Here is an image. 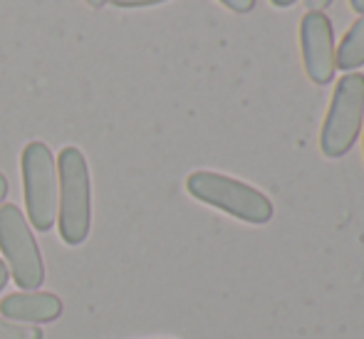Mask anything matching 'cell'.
<instances>
[{
    "label": "cell",
    "instance_id": "obj_6",
    "mask_svg": "<svg viewBox=\"0 0 364 339\" xmlns=\"http://www.w3.org/2000/svg\"><path fill=\"white\" fill-rule=\"evenodd\" d=\"M300 48L305 72L315 85H330L337 70L335 30L325 13L307 10L300 20Z\"/></svg>",
    "mask_w": 364,
    "mask_h": 339
},
{
    "label": "cell",
    "instance_id": "obj_16",
    "mask_svg": "<svg viewBox=\"0 0 364 339\" xmlns=\"http://www.w3.org/2000/svg\"><path fill=\"white\" fill-rule=\"evenodd\" d=\"M273 5H278V8H290L292 3H297V0H270Z\"/></svg>",
    "mask_w": 364,
    "mask_h": 339
},
{
    "label": "cell",
    "instance_id": "obj_5",
    "mask_svg": "<svg viewBox=\"0 0 364 339\" xmlns=\"http://www.w3.org/2000/svg\"><path fill=\"white\" fill-rule=\"evenodd\" d=\"M0 250L5 265L20 290H38L45 282V263L40 255L38 240L25 220L23 210L15 203L0 205Z\"/></svg>",
    "mask_w": 364,
    "mask_h": 339
},
{
    "label": "cell",
    "instance_id": "obj_1",
    "mask_svg": "<svg viewBox=\"0 0 364 339\" xmlns=\"http://www.w3.org/2000/svg\"><path fill=\"white\" fill-rule=\"evenodd\" d=\"M58 228L68 245H82L92 225L90 166L77 146H65L58 156Z\"/></svg>",
    "mask_w": 364,
    "mask_h": 339
},
{
    "label": "cell",
    "instance_id": "obj_14",
    "mask_svg": "<svg viewBox=\"0 0 364 339\" xmlns=\"http://www.w3.org/2000/svg\"><path fill=\"white\" fill-rule=\"evenodd\" d=\"M5 196H8V178H5L3 173H0V205H3Z\"/></svg>",
    "mask_w": 364,
    "mask_h": 339
},
{
    "label": "cell",
    "instance_id": "obj_15",
    "mask_svg": "<svg viewBox=\"0 0 364 339\" xmlns=\"http://www.w3.org/2000/svg\"><path fill=\"white\" fill-rule=\"evenodd\" d=\"M350 5H352V10H355V13L364 15V0H350Z\"/></svg>",
    "mask_w": 364,
    "mask_h": 339
},
{
    "label": "cell",
    "instance_id": "obj_11",
    "mask_svg": "<svg viewBox=\"0 0 364 339\" xmlns=\"http://www.w3.org/2000/svg\"><path fill=\"white\" fill-rule=\"evenodd\" d=\"M166 3V0H112L114 8H149V5Z\"/></svg>",
    "mask_w": 364,
    "mask_h": 339
},
{
    "label": "cell",
    "instance_id": "obj_9",
    "mask_svg": "<svg viewBox=\"0 0 364 339\" xmlns=\"http://www.w3.org/2000/svg\"><path fill=\"white\" fill-rule=\"evenodd\" d=\"M0 339H43V330L35 325H18V322L0 320Z\"/></svg>",
    "mask_w": 364,
    "mask_h": 339
},
{
    "label": "cell",
    "instance_id": "obj_10",
    "mask_svg": "<svg viewBox=\"0 0 364 339\" xmlns=\"http://www.w3.org/2000/svg\"><path fill=\"white\" fill-rule=\"evenodd\" d=\"M220 3L233 13H250L255 8V0H220Z\"/></svg>",
    "mask_w": 364,
    "mask_h": 339
},
{
    "label": "cell",
    "instance_id": "obj_17",
    "mask_svg": "<svg viewBox=\"0 0 364 339\" xmlns=\"http://www.w3.org/2000/svg\"><path fill=\"white\" fill-rule=\"evenodd\" d=\"M87 5H90V8H102V5L107 3V0H85Z\"/></svg>",
    "mask_w": 364,
    "mask_h": 339
},
{
    "label": "cell",
    "instance_id": "obj_4",
    "mask_svg": "<svg viewBox=\"0 0 364 339\" xmlns=\"http://www.w3.org/2000/svg\"><path fill=\"white\" fill-rule=\"evenodd\" d=\"M25 208L38 230H50L58 220V168L48 144L30 141L20 156Z\"/></svg>",
    "mask_w": 364,
    "mask_h": 339
},
{
    "label": "cell",
    "instance_id": "obj_7",
    "mask_svg": "<svg viewBox=\"0 0 364 339\" xmlns=\"http://www.w3.org/2000/svg\"><path fill=\"white\" fill-rule=\"evenodd\" d=\"M3 317L15 322H53L63 315V300L53 292H15L0 302Z\"/></svg>",
    "mask_w": 364,
    "mask_h": 339
},
{
    "label": "cell",
    "instance_id": "obj_2",
    "mask_svg": "<svg viewBox=\"0 0 364 339\" xmlns=\"http://www.w3.org/2000/svg\"><path fill=\"white\" fill-rule=\"evenodd\" d=\"M186 188L193 198L208 203L223 213L253 225H263L273 218V203L265 193L238 178L213 171H196L186 178Z\"/></svg>",
    "mask_w": 364,
    "mask_h": 339
},
{
    "label": "cell",
    "instance_id": "obj_13",
    "mask_svg": "<svg viewBox=\"0 0 364 339\" xmlns=\"http://www.w3.org/2000/svg\"><path fill=\"white\" fill-rule=\"evenodd\" d=\"M8 275H10V272H8V265H5L3 260H0V290H3V287L8 285Z\"/></svg>",
    "mask_w": 364,
    "mask_h": 339
},
{
    "label": "cell",
    "instance_id": "obj_12",
    "mask_svg": "<svg viewBox=\"0 0 364 339\" xmlns=\"http://www.w3.org/2000/svg\"><path fill=\"white\" fill-rule=\"evenodd\" d=\"M305 3H307V10H320V13H322V10L332 3V0H305Z\"/></svg>",
    "mask_w": 364,
    "mask_h": 339
},
{
    "label": "cell",
    "instance_id": "obj_8",
    "mask_svg": "<svg viewBox=\"0 0 364 339\" xmlns=\"http://www.w3.org/2000/svg\"><path fill=\"white\" fill-rule=\"evenodd\" d=\"M337 68L342 72H355L364 65V15L360 20H355L347 35L342 38L340 48L335 50Z\"/></svg>",
    "mask_w": 364,
    "mask_h": 339
},
{
    "label": "cell",
    "instance_id": "obj_3",
    "mask_svg": "<svg viewBox=\"0 0 364 339\" xmlns=\"http://www.w3.org/2000/svg\"><path fill=\"white\" fill-rule=\"evenodd\" d=\"M364 122V75L347 72L335 87L330 109L320 134V149L327 158H340L355 146Z\"/></svg>",
    "mask_w": 364,
    "mask_h": 339
}]
</instances>
